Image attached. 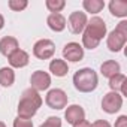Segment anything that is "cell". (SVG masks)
I'll return each mask as SVG.
<instances>
[{
	"instance_id": "obj_22",
	"label": "cell",
	"mask_w": 127,
	"mask_h": 127,
	"mask_svg": "<svg viewBox=\"0 0 127 127\" xmlns=\"http://www.w3.org/2000/svg\"><path fill=\"white\" fill-rule=\"evenodd\" d=\"M27 5H29L27 0H9V3H8V6H9L12 11H15V12H20V11L26 9Z\"/></svg>"
},
{
	"instance_id": "obj_3",
	"label": "cell",
	"mask_w": 127,
	"mask_h": 127,
	"mask_svg": "<svg viewBox=\"0 0 127 127\" xmlns=\"http://www.w3.org/2000/svg\"><path fill=\"white\" fill-rule=\"evenodd\" d=\"M97 84H99V78H97V73L90 69V67H84V69H79L75 75H73V85L78 91L81 93H90V91H94L97 88Z\"/></svg>"
},
{
	"instance_id": "obj_16",
	"label": "cell",
	"mask_w": 127,
	"mask_h": 127,
	"mask_svg": "<svg viewBox=\"0 0 127 127\" xmlns=\"http://www.w3.org/2000/svg\"><path fill=\"white\" fill-rule=\"evenodd\" d=\"M49 70L52 75L61 78V76H66L67 72H69V67H67V63L64 60H60V58H55L49 63Z\"/></svg>"
},
{
	"instance_id": "obj_27",
	"label": "cell",
	"mask_w": 127,
	"mask_h": 127,
	"mask_svg": "<svg viewBox=\"0 0 127 127\" xmlns=\"http://www.w3.org/2000/svg\"><path fill=\"white\" fill-rule=\"evenodd\" d=\"M73 127H91V124H90L87 120H82V121H79L78 124H75Z\"/></svg>"
},
{
	"instance_id": "obj_26",
	"label": "cell",
	"mask_w": 127,
	"mask_h": 127,
	"mask_svg": "<svg viewBox=\"0 0 127 127\" xmlns=\"http://www.w3.org/2000/svg\"><path fill=\"white\" fill-rule=\"evenodd\" d=\"M91 127H111V124L106 120H97L91 124Z\"/></svg>"
},
{
	"instance_id": "obj_1",
	"label": "cell",
	"mask_w": 127,
	"mask_h": 127,
	"mask_svg": "<svg viewBox=\"0 0 127 127\" xmlns=\"http://www.w3.org/2000/svg\"><path fill=\"white\" fill-rule=\"evenodd\" d=\"M106 36V24L102 18L94 17L87 23V27L82 34V45L88 49H94L99 46L100 40Z\"/></svg>"
},
{
	"instance_id": "obj_9",
	"label": "cell",
	"mask_w": 127,
	"mask_h": 127,
	"mask_svg": "<svg viewBox=\"0 0 127 127\" xmlns=\"http://www.w3.org/2000/svg\"><path fill=\"white\" fill-rule=\"evenodd\" d=\"M63 57L67 61H81L84 58V48L76 42H69L63 48Z\"/></svg>"
},
{
	"instance_id": "obj_24",
	"label": "cell",
	"mask_w": 127,
	"mask_h": 127,
	"mask_svg": "<svg viewBox=\"0 0 127 127\" xmlns=\"http://www.w3.org/2000/svg\"><path fill=\"white\" fill-rule=\"evenodd\" d=\"M14 127H33V123L32 120H24V118L17 117L14 120Z\"/></svg>"
},
{
	"instance_id": "obj_6",
	"label": "cell",
	"mask_w": 127,
	"mask_h": 127,
	"mask_svg": "<svg viewBox=\"0 0 127 127\" xmlns=\"http://www.w3.org/2000/svg\"><path fill=\"white\" fill-rule=\"evenodd\" d=\"M45 102L46 105L51 108V109H63L66 108L67 105V94L60 90V88H54V90H49L46 97H45Z\"/></svg>"
},
{
	"instance_id": "obj_23",
	"label": "cell",
	"mask_w": 127,
	"mask_h": 127,
	"mask_svg": "<svg viewBox=\"0 0 127 127\" xmlns=\"http://www.w3.org/2000/svg\"><path fill=\"white\" fill-rule=\"evenodd\" d=\"M40 127H61V120L58 117H49Z\"/></svg>"
},
{
	"instance_id": "obj_17",
	"label": "cell",
	"mask_w": 127,
	"mask_h": 127,
	"mask_svg": "<svg viewBox=\"0 0 127 127\" xmlns=\"http://www.w3.org/2000/svg\"><path fill=\"white\" fill-rule=\"evenodd\" d=\"M120 63H117L115 60H108V61H105L103 64L100 66V72H102V75L103 76H106V78H112V76H115V75H118L120 73Z\"/></svg>"
},
{
	"instance_id": "obj_25",
	"label": "cell",
	"mask_w": 127,
	"mask_h": 127,
	"mask_svg": "<svg viewBox=\"0 0 127 127\" xmlns=\"http://www.w3.org/2000/svg\"><path fill=\"white\" fill-rule=\"evenodd\" d=\"M115 127H127V117L126 115H121L115 121Z\"/></svg>"
},
{
	"instance_id": "obj_2",
	"label": "cell",
	"mask_w": 127,
	"mask_h": 127,
	"mask_svg": "<svg viewBox=\"0 0 127 127\" xmlns=\"http://www.w3.org/2000/svg\"><path fill=\"white\" fill-rule=\"evenodd\" d=\"M42 105V97L33 88H27L21 94V100L18 103V117L24 120H30L36 115L37 109Z\"/></svg>"
},
{
	"instance_id": "obj_28",
	"label": "cell",
	"mask_w": 127,
	"mask_h": 127,
	"mask_svg": "<svg viewBox=\"0 0 127 127\" xmlns=\"http://www.w3.org/2000/svg\"><path fill=\"white\" fill-rule=\"evenodd\" d=\"M3 26H5V18H3V15L0 14V30L3 29Z\"/></svg>"
},
{
	"instance_id": "obj_10",
	"label": "cell",
	"mask_w": 127,
	"mask_h": 127,
	"mask_svg": "<svg viewBox=\"0 0 127 127\" xmlns=\"http://www.w3.org/2000/svg\"><path fill=\"white\" fill-rule=\"evenodd\" d=\"M30 84H32V88L36 90L37 93L48 90L51 85V76L43 70H36L30 78Z\"/></svg>"
},
{
	"instance_id": "obj_18",
	"label": "cell",
	"mask_w": 127,
	"mask_h": 127,
	"mask_svg": "<svg viewBox=\"0 0 127 127\" xmlns=\"http://www.w3.org/2000/svg\"><path fill=\"white\" fill-rule=\"evenodd\" d=\"M109 11L114 17L124 18L127 17V2L126 0H112L109 3Z\"/></svg>"
},
{
	"instance_id": "obj_19",
	"label": "cell",
	"mask_w": 127,
	"mask_h": 127,
	"mask_svg": "<svg viewBox=\"0 0 127 127\" xmlns=\"http://www.w3.org/2000/svg\"><path fill=\"white\" fill-rule=\"evenodd\" d=\"M14 82H15V72L11 67L0 69V84L3 87H11Z\"/></svg>"
},
{
	"instance_id": "obj_14",
	"label": "cell",
	"mask_w": 127,
	"mask_h": 127,
	"mask_svg": "<svg viewBox=\"0 0 127 127\" xmlns=\"http://www.w3.org/2000/svg\"><path fill=\"white\" fill-rule=\"evenodd\" d=\"M46 24L52 32H63L66 29V18L61 14H49V17L46 18Z\"/></svg>"
},
{
	"instance_id": "obj_11",
	"label": "cell",
	"mask_w": 127,
	"mask_h": 127,
	"mask_svg": "<svg viewBox=\"0 0 127 127\" xmlns=\"http://www.w3.org/2000/svg\"><path fill=\"white\" fill-rule=\"evenodd\" d=\"M64 118H66V121H67L69 124L75 126V124H78L79 121L85 120V111H84L82 106H79V105H70V106H67V109H66V112H64Z\"/></svg>"
},
{
	"instance_id": "obj_21",
	"label": "cell",
	"mask_w": 127,
	"mask_h": 127,
	"mask_svg": "<svg viewBox=\"0 0 127 127\" xmlns=\"http://www.w3.org/2000/svg\"><path fill=\"white\" fill-rule=\"evenodd\" d=\"M66 6L64 0H46V8L52 14H60V11Z\"/></svg>"
},
{
	"instance_id": "obj_29",
	"label": "cell",
	"mask_w": 127,
	"mask_h": 127,
	"mask_svg": "<svg viewBox=\"0 0 127 127\" xmlns=\"http://www.w3.org/2000/svg\"><path fill=\"white\" fill-rule=\"evenodd\" d=\"M0 127H6V124H5L3 121H0Z\"/></svg>"
},
{
	"instance_id": "obj_8",
	"label": "cell",
	"mask_w": 127,
	"mask_h": 127,
	"mask_svg": "<svg viewBox=\"0 0 127 127\" xmlns=\"http://www.w3.org/2000/svg\"><path fill=\"white\" fill-rule=\"evenodd\" d=\"M87 15L84 12H79V11H75L69 15V29L73 34H79L85 30L87 27Z\"/></svg>"
},
{
	"instance_id": "obj_7",
	"label": "cell",
	"mask_w": 127,
	"mask_h": 127,
	"mask_svg": "<svg viewBox=\"0 0 127 127\" xmlns=\"http://www.w3.org/2000/svg\"><path fill=\"white\" fill-rule=\"evenodd\" d=\"M123 106V96L115 93V91H111L108 94H105L103 100H102V109L108 114H115L121 109Z\"/></svg>"
},
{
	"instance_id": "obj_5",
	"label": "cell",
	"mask_w": 127,
	"mask_h": 127,
	"mask_svg": "<svg viewBox=\"0 0 127 127\" xmlns=\"http://www.w3.org/2000/svg\"><path fill=\"white\" fill-rule=\"evenodd\" d=\"M54 52H55V45L49 39H40L33 46V55L39 60H48L54 55Z\"/></svg>"
},
{
	"instance_id": "obj_12",
	"label": "cell",
	"mask_w": 127,
	"mask_h": 127,
	"mask_svg": "<svg viewBox=\"0 0 127 127\" xmlns=\"http://www.w3.org/2000/svg\"><path fill=\"white\" fill-rule=\"evenodd\" d=\"M18 40L12 36H5L0 39V52H2L5 57H9L11 54H14L18 49Z\"/></svg>"
},
{
	"instance_id": "obj_15",
	"label": "cell",
	"mask_w": 127,
	"mask_h": 127,
	"mask_svg": "<svg viewBox=\"0 0 127 127\" xmlns=\"http://www.w3.org/2000/svg\"><path fill=\"white\" fill-rule=\"evenodd\" d=\"M126 84H127V78H126L123 73H118V75H115V76H112V78L109 79V88H111L112 91H115V93L121 91L123 96L127 94Z\"/></svg>"
},
{
	"instance_id": "obj_13",
	"label": "cell",
	"mask_w": 127,
	"mask_h": 127,
	"mask_svg": "<svg viewBox=\"0 0 127 127\" xmlns=\"http://www.w3.org/2000/svg\"><path fill=\"white\" fill-rule=\"evenodd\" d=\"M8 58H9V64H11L12 67H24V66L29 64V61H30L29 54H27L26 51L20 49V48H18L14 54H11Z\"/></svg>"
},
{
	"instance_id": "obj_4",
	"label": "cell",
	"mask_w": 127,
	"mask_h": 127,
	"mask_svg": "<svg viewBox=\"0 0 127 127\" xmlns=\"http://www.w3.org/2000/svg\"><path fill=\"white\" fill-rule=\"evenodd\" d=\"M126 40H127V21H121L115 30H112L108 36V48L109 51L112 52H118L124 48L126 45Z\"/></svg>"
},
{
	"instance_id": "obj_20",
	"label": "cell",
	"mask_w": 127,
	"mask_h": 127,
	"mask_svg": "<svg viewBox=\"0 0 127 127\" xmlns=\"http://www.w3.org/2000/svg\"><path fill=\"white\" fill-rule=\"evenodd\" d=\"M82 6L90 14H99L105 8V2H103V0H84Z\"/></svg>"
}]
</instances>
